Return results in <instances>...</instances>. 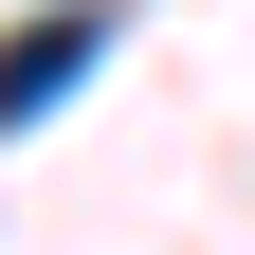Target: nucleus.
I'll return each mask as SVG.
<instances>
[{
  "label": "nucleus",
  "instance_id": "obj_1",
  "mask_svg": "<svg viewBox=\"0 0 255 255\" xmlns=\"http://www.w3.org/2000/svg\"><path fill=\"white\" fill-rule=\"evenodd\" d=\"M91 55H110V0H73V18H18V37H0V128L73 110V91H91Z\"/></svg>",
  "mask_w": 255,
  "mask_h": 255
}]
</instances>
